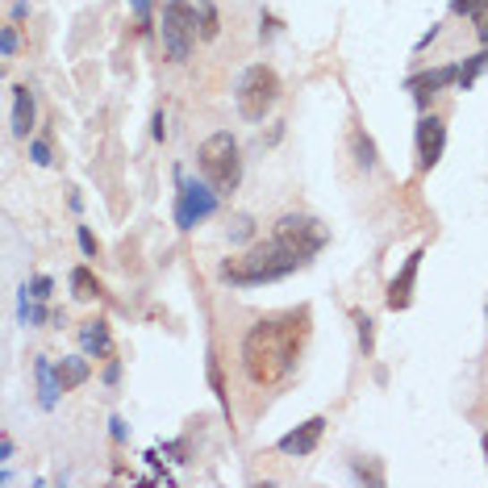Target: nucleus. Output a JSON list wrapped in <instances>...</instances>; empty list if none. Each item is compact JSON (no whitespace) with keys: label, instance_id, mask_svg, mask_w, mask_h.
Segmentation results:
<instances>
[{"label":"nucleus","instance_id":"obj_3","mask_svg":"<svg viewBox=\"0 0 488 488\" xmlns=\"http://www.w3.org/2000/svg\"><path fill=\"white\" fill-rule=\"evenodd\" d=\"M196 163L205 171V180L218 188V193H234L238 184H243V155H238V138L218 130V134H209L196 150Z\"/></svg>","mask_w":488,"mask_h":488},{"label":"nucleus","instance_id":"obj_12","mask_svg":"<svg viewBox=\"0 0 488 488\" xmlns=\"http://www.w3.org/2000/svg\"><path fill=\"white\" fill-rule=\"evenodd\" d=\"M30 130H34V97L25 84H17L13 88V134L30 138Z\"/></svg>","mask_w":488,"mask_h":488},{"label":"nucleus","instance_id":"obj_1","mask_svg":"<svg viewBox=\"0 0 488 488\" xmlns=\"http://www.w3.org/2000/svg\"><path fill=\"white\" fill-rule=\"evenodd\" d=\"M326 246V226L309 213H284L276 221L271 238L255 243L251 251H243L238 259L221 263V280L238 284V288H255V284H276L284 276H293Z\"/></svg>","mask_w":488,"mask_h":488},{"label":"nucleus","instance_id":"obj_29","mask_svg":"<svg viewBox=\"0 0 488 488\" xmlns=\"http://www.w3.org/2000/svg\"><path fill=\"white\" fill-rule=\"evenodd\" d=\"M117 376H122V364H117V359H113V364L105 367V384H117Z\"/></svg>","mask_w":488,"mask_h":488},{"label":"nucleus","instance_id":"obj_26","mask_svg":"<svg viewBox=\"0 0 488 488\" xmlns=\"http://www.w3.org/2000/svg\"><path fill=\"white\" fill-rule=\"evenodd\" d=\"M134 13H138V25H142V34L150 30V0H134Z\"/></svg>","mask_w":488,"mask_h":488},{"label":"nucleus","instance_id":"obj_4","mask_svg":"<svg viewBox=\"0 0 488 488\" xmlns=\"http://www.w3.org/2000/svg\"><path fill=\"white\" fill-rule=\"evenodd\" d=\"M238 113H243L246 122H263L271 109H276V100H280V75L271 72L268 63H255V67H246L243 80H238Z\"/></svg>","mask_w":488,"mask_h":488},{"label":"nucleus","instance_id":"obj_14","mask_svg":"<svg viewBox=\"0 0 488 488\" xmlns=\"http://www.w3.org/2000/svg\"><path fill=\"white\" fill-rule=\"evenodd\" d=\"M92 376V367H88V359H80V355H72V359H63L59 364V380H63V392L80 389L84 380Z\"/></svg>","mask_w":488,"mask_h":488},{"label":"nucleus","instance_id":"obj_32","mask_svg":"<svg viewBox=\"0 0 488 488\" xmlns=\"http://www.w3.org/2000/svg\"><path fill=\"white\" fill-rule=\"evenodd\" d=\"M109 426H113V439H117V442H122V439H125V422H122V417H113V422H109Z\"/></svg>","mask_w":488,"mask_h":488},{"label":"nucleus","instance_id":"obj_31","mask_svg":"<svg viewBox=\"0 0 488 488\" xmlns=\"http://www.w3.org/2000/svg\"><path fill=\"white\" fill-rule=\"evenodd\" d=\"M25 17H30V4H25V0H17V4H13V21H25Z\"/></svg>","mask_w":488,"mask_h":488},{"label":"nucleus","instance_id":"obj_16","mask_svg":"<svg viewBox=\"0 0 488 488\" xmlns=\"http://www.w3.org/2000/svg\"><path fill=\"white\" fill-rule=\"evenodd\" d=\"M484 72H488V47L480 50L476 59H467L464 67H459V84H455V88H459V92H467V88L476 84V80H480V75H484Z\"/></svg>","mask_w":488,"mask_h":488},{"label":"nucleus","instance_id":"obj_28","mask_svg":"<svg viewBox=\"0 0 488 488\" xmlns=\"http://www.w3.org/2000/svg\"><path fill=\"white\" fill-rule=\"evenodd\" d=\"M155 130H150V134H155V142H163V138H167V122H163V113H155Z\"/></svg>","mask_w":488,"mask_h":488},{"label":"nucleus","instance_id":"obj_11","mask_svg":"<svg viewBox=\"0 0 488 488\" xmlns=\"http://www.w3.org/2000/svg\"><path fill=\"white\" fill-rule=\"evenodd\" d=\"M34 376H38V405H42V409H55V405H59V392H63L59 367L50 364L47 355H38V359H34Z\"/></svg>","mask_w":488,"mask_h":488},{"label":"nucleus","instance_id":"obj_24","mask_svg":"<svg viewBox=\"0 0 488 488\" xmlns=\"http://www.w3.org/2000/svg\"><path fill=\"white\" fill-rule=\"evenodd\" d=\"M0 50H4V59L17 55V30H13V25H4V34H0Z\"/></svg>","mask_w":488,"mask_h":488},{"label":"nucleus","instance_id":"obj_6","mask_svg":"<svg viewBox=\"0 0 488 488\" xmlns=\"http://www.w3.org/2000/svg\"><path fill=\"white\" fill-rule=\"evenodd\" d=\"M196 9L188 0H167V9H163V50H167L171 63H184L193 55V42H196Z\"/></svg>","mask_w":488,"mask_h":488},{"label":"nucleus","instance_id":"obj_15","mask_svg":"<svg viewBox=\"0 0 488 488\" xmlns=\"http://www.w3.org/2000/svg\"><path fill=\"white\" fill-rule=\"evenodd\" d=\"M100 293H105V288H100V280L88 268L72 271V296H75V301H92V296H100Z\"/></svg>","mask_w":488,"mask_h":488},{"label":"nucleus","instance_id":"obj_10","mask_svg":"<svg viewBox=\"0 0 488 488\" xmlns=\"http://www.w3.org/2000/svg\"><path fill=\"white\" fill-rule=\"evenodd\" d=\"M321 434H326V417H309V422H301L296 430H288L280 439V451L284 455H313L318 451Z\"/></svg>","mask_w":488,"mask_h":488},{"label":"nucleus","instance_id":"obj_5","mask_svg":"<svg viewBox=\"0 0 488 488\" xmlns=\"http://www.w3.org/2000/svg\"><path fill=\"white\" fill-rule=\"evenodd\" d=\"M218 213V188L201 180H188V176H176V226L180 230H196L205 218Z\"/></svg>","mask_w":488,"mask_h":488},{"label":"nucleus","instance_id":"obj_17","mask_svg":"<svg viewBox=\"0 0 488 488\" xmlns=\"http://www.w3.org/2000/svg\"><path fill=\"white\" fill-rule=\"evenodd\" d=\"M351 147H355V163H359V167H364V171H376V142H372L364 130H355Z\"/></svg>","mask_w":488,"mask_h":488},{"label":"nucleus","instance_id":"obj_30","mask_svg":"<svg viewBox=\"0 0 488 488\" xmlns=\"http://www.w3.org/2000/svg\"><path fill=\"white\" fill-rule=\"evenodd\" d=\"M0 459H4V464L13 459V439H9V434H0Z\"/></svg>","mask_w":488,"mask_h":488},{"label":"nucleus","instance_id":"obj_8","mask_svg":"<svg viewBox=\"0 0 488 488\" xmlns=\"http://www.w3.org/2000/svg\"><path fill=\"white\" fill-rule=\"evenodd\" d=\"M422 259H426V251H414V255L405 259V268L392 276L389 284V296H384V305L397 313V309H409V301H414V284H417V268H422Z\"/></svg>","mask_w":488,"mask_h":488},{"label":"nucleus","instance_id":"obj_18","mask_svg":"<svg viewBox=\"0 0 488 488\" xmlns=\"http://www.w3.org/2000/svg\"><path fill=\"white\" fill-rule=\"evenodd\" d=\"M355 330H359V347H364V355H372V347H376V330H372V318L359 313V309H355Z\"/></svg>","mask_w":488,"mask_h":488},{"label":"nucleus","instance_id":"obj_33","mask_svg":"<svg viewBox=\"0 0 488 488\" xmlns=\"http://www.w3.org/2000/svg\"><path fill=\"white\" fill-rule=\"evenodd\" d=\"M196 4H201V9H213V0H196Z\"/></svg>","mask_w":488,"mask_h":488},{"label":"nucleus","instance_id":"obj_2","mask_svg":"<svg viewBox=\"0 0 488 488\" xmlns=\"http://www.w3.org/2000/svg\"><path fill=\"white\" fill-rule=\"evenodd\" d=\"M309 330V313H280V318H263L246 330L243 338V372L251 384L259 389H271L280 384L288 372L296 367V355H301V342H305Z\"/></svg>","mask_w":488,"mask_h":488},{"label":"nucleus","instance_id":"obj_19","mask_svg":"<svg viewBox=\"0 0 488 488\" xmlns=\"http://www.w3.org/2000/svg\"><path fill=\"white\" fill-rule=\"evenodd\" d=\"M21 321H25V326H42V321H47V313H42V309L30 305V288L21 293Z\"/></svg>","mask_w":488,"mask_h":488},{"label":"nucleus","instance_id":"obj_22","mask_svg":"<svg viewBox=\"0 0 488 488\" xmlns=\"http://www.w3.org/2000/svg\"><path fill=\"white\" fill-rule=\"evenodd\" d=\"M25 288H30V296H34V301H47L55 284H50V276H38V280H34V284H25Z\"/></svg>","mask_w":488,"mask_h":488},{"label":"nucleus","instance_id":"obj_20","mask_svg":"<svg viewBox=\"0 0 488 488\" xmlns=\"http://www.w3.org/2000/svg\"><path fill=\"white\" fill-rule=\"evenodd\" d=\"M221 21H218V9H201V38H218Z\"/></svg>","mask_w":488,"mask_h":488},{"label":"nucleus","instance_id":"obj_7","mask_svg":"<svg viewBox=\"0 0 488 488\" xmlns=\"http://www.w3.org/2000/svg\"><path fill=\"white\" fill-rule=\"evenodd\" d=\"M442 150H447V122L430 113V117L417 122V167L434 171L442 159Z\"/></svg>","mask_w":488,"mask_h":488},{"label":"nucleus","instance_id":"obj_34","mask_svg":"<svg viewBox=\"0 0 488 488\" xmlns=\"http://www.w3.org/2000/svg\"><path fill=\"white\" fill-rule=\"evenodd\" d=\"M484 455H488V434H484Z\"/></svg>","mask_w":488,"mask_h":488},{"label":"nucleus","instance_id":"obj_13","mask_svg":"<svg viewBox=\"0 0 488 488\" xmlns=\"http://www.w3.org/2000/svg\"><path fill=\"white\" fill-rule=\"evenodd\" d=\"M80 347H84V355H109L113 351L109 326L105 321H84L80 326Z\"/></svg>","mask_w":488,"mask_h":488},{"label":"nucleus","instance_id":"obj_27","mask_svg":"<svg viewBox=\"0 0 488 488\" xmlns=\"http://www.w3.org/2000/svg\"><path fill=\"white\" fill-rule=\"evenodd\" d=\"M80 246H84V255H97V251H100L97 238H92V230H88V226H80Z\"/></svg>","mask_w":488,"mask_h":488},{"label":"nucleus","instance_id":"obj_23","mask_svg":"<svg viewBox=\"0 0 488 488\" xmlns=\"http://www.w3.org/2000/svg\"><path fill=\"white\" fill-rule=\"evenodd\" d=\"M30 155H34L38 167H50V163H55V159H50V147L42 142V138H38V142H30Z\"/></svg>","mask_w":488,"mask_h":488},{"label":"nucleus","instance_id":"obj_21","mask_svg":"<svg viewBox=\"0 0 488 488\" xmlns=\"http://www.w3.org/2000/svg\"><path fill=\"white\" fill-rule=\"evenodd\" d=\"M472 25H476V38H480V42H484V47H488V0H484V4H480L476 13H472Z\"/></svg>","mask_w":488,"mask_h":488},{"label":"nucleus","instance_id":"obj_25","mask_svg":"<svg viewBox=\"0 0 488 488\" xmlns=\"http://www.w3.org/2000/svg\"><path fill=\"white\" fill-rule=\"evenodd\" d=\"M480 4H484V0H451V13L455 17H472Z\"/></svg>","mask_w":488,"mask_h":488},{"label":"nucleus","instance_id":"obj_9","mask_svg":"<svg viewBox=\"0 0 488 488\" xmlns=\"http://www.w3.org/2000/svg\"><path fill=\"white\" fill-rule=\"evenodd\" d=\"M447 84H459V67L447 63V67H434V72H422V75H409L405 80V92H414L417 105H426L434 92H442Z\"/></svg>","mask_w":488,"mask_h":488}]
</instances>
